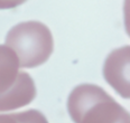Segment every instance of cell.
I'll return each instance as SVG.
<instances>
[{"label":"cell","instance_id":"5","mask_svg":"<svg viewBox=\"0 0 130 123\" xmlns=\"http://www.w3.org/2000/svg\"><path fill=\"white\" fill-rule=\"evenodd\" d=\"M27 0H0V9H12L23 5Z\"/></svg>","mask_w":130,"mask_h":123},{"label":"cell","instance_id":"4","mask_svg":"<svg viewBox=\"0 0 130 123\" xmlns=\"http://www.w3.org/2000/svg\"><path fill=\"white\" fill-rule=\"evenodd\" d=\"M104 78L122 97H129V46L113 50L103 68Z\"/></svg>","mask_w":130,"mask_h":123},{"label":"cell","instance_id":"3","mask_svg":"<svg viewBox=\"0 0 130 123\" xmlns=\"http://www.w3.org/2000/svg\"><path fill=\"white\" fill-rule=\"evenodd\" d=\"M36 97V86L28 73L20 71L15 52L0 45V112L28 105Z\"/></svg>","mask_w":130,"mask_h":123},{"label":"cell","instance_id":"1","mask_svg":"<svg viewBox=\"0 0 130 123\" xmlns=\"http://www.w3.org/2000/svg\"><path fill=\"white\" fill-rule=\"evenodd\" d=\"M72 120L85 122H129V113L107 92L94 84H81L67 101Z\"/></svg>","mask_w":130,"mask_h":123},{"label":"cell","instance_id":"2","mask_svg":"<svg viewBox=\"0 0 130 123\" xmlns=\"http://www.w3.org/2000/svg\"><path fill=\"white\" fill-rule=\"evenodd\" d=\"M5 45L15 52L20 68L43 65L54 50L53 35L40 21H25L13 26L8 31Z\"/></svg>","mask_w":130,"mask_h":123}]
</instances>
